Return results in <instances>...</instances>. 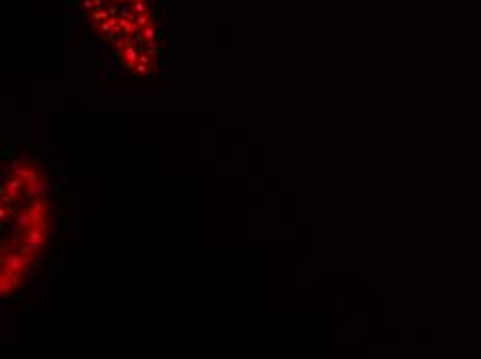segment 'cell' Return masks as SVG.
<instances>
[{"instance_id":"obj_1","label":"cell","mask_w":481,"mask_h":359,"mask_svg":"<svg viewBox=\"0 0 481 359\" xmlns=\"http://www.w3.org/2000/svg\"><path fill=\"white\" fill-rule=\"evenodd\" d=\"M25 241L35 249V251H40V249L44 247V243H46V231H42V224H34L32 229L27 231Z\"/></svg>"},{"instance_id":"obj_2","label":"cell","mask_w":481,"mask_h":359,"mask_svg":"<svg viewBox=\"0 0 481 359\" xmlns=\"http://www.w3.org/2000/svg\"><path fill=\"white\" fill-rule=\"evenodd\" d=\"M139 52H141V48H139V46H131V44H129L127 48L122 50V62H125L127 67H135V62L139 60V56H141Z\"/></svg>"},{"instance_id":"obj_3","label":"cell","mask_w":481,"mask_h":359,"mask_svg":"<svg viewBox=\"0 0 481 359\" xmlns=\"http://www.w3.org/2000/svg\"><path fill=\"white\" fill-rule=\"evenodd\" d=\"M139 36H141V40L143 42H158V29H156V25H147V27H143L141 31H139Z\"/></svg>"},{"instance_id":"obj_4","label":"cell","mask_w":481,"mask_h":359,"mask_svg":"<svg viewBox=\"0 0 481 359\" xmlns=\"http://www.w3.org/2000/svg\"><path fill=\"white\" fill-rule=\"evenodd\" d=\"M112 17V11H108V9H102V11H94L91 13V19H94L96 23H104V21H108Z\"/></svg>"},{"instance_id":"obj_5","label":"cell","mask_w":481,"mask_h":359,"mask_svg":"<svg viewBox=\"0 0 481 359\" xmlns=\"http://www.w3.org/2000/svg\"><path fill=\"white\" fill-rule=\"evenodd\" d=\"M133 69H135V73H137V75H147V73H152L150 69H154V65H152V62H143V60H137Z\"/></svg>"},{"instance_id":"obj_6","label":"cell","mask_w":481,"mask_h":359,"mask_svg":"<svg viewBox=\"0 0 481 359\" xmlns=\"http://www.w3.org/2000/svg\"><path fill=\"white\" fill-rule=\"evenodd\" d=\"M141 52H147L150 56H160V46L156 44V42H145L143 44V48H141Z\"/></svg>"},{"instance_id":"obj_7","label":"cell","mask_w":481,"mask_h":359,"mask_svg":"<svg viewBox=\"0 0 481 359\" xmlns=\"http://www.w3.org/2000/svg\"><path fill=\"white\" fill-rule=\"evenodd\" d=\"M133 13H135V15H145V13H150V4H147L145 0L133 2Z\"/></svg>"},{"instance_id":"obj_8","label":"cell","mask_w":481,"mask_h":359,"mask_svg":"<svg viewBox=\"0 0 481 359\" xmlns=\"http://www.w3.org/2000/svg\"><path fill=\"white\" fill-rule=\"evenodd\" d=\"M137 23H139V27H147V25H152L154 23V19H152V15L150 13H145V15H137V19H135Z\"/></svg>"},{"instance_id":"obj_9","label":"cell","mask_w":481,"mask_h":359,"mask_svg":"<svg viewBox=\"0 0 481 359\" xmlns=\"http://www.w3.org/2000/svg\"><path fill=\"white\" fill-rule=\"evenodd\" d=\"M131 2H139V0H131Z\"/></svg>"}]
</instances>
